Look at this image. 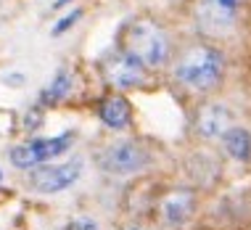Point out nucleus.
<instances>
[{
	"label": "nucleus",
	"instance_id": "nucleus-13",
	"mask_svg": "<svg viewBox=\"0 0 251 230\" xmlns=\"http://www.w3.org/2000/svg\"><path fill=\"white\" fill-rule=\"evenodd\" d=\"M79 16H82V11H72L69 16H64V19H61V22H58L56 26H53V35H56V37H58V35H64V32L69 29V26H72L74 22H77Z\"/></svg>",
	"mask_w": 251,
	"mask_h": 230
},
{
	"label": "nucleus",
	"instance_id": "nucleus-6",
	"mask_svg": "<svg viewBox=\"0 0 251 230\" xmlns=\"http://www.w3.org/2000/svg\"><path fill=\"white\" fill-rule=\"evenodd\" d=\"M98 164L108 175H132L148 164V153L132 140H122V143H111L100 151Z\"/></svg>",
	"mask_w": 251,
	"mask_h": 230
},
{
	"label": "nucleus",
	"instance_id": "nucleus-9",
	"mask_svg": "<svg viewBox=\"0 0 251 230\" xmlns=\"http://www.w3.org/2000/svg\"><path fill=\"white\" fill-rule=\"evenodd\" d=\"M193 206H196V193L193 191H185V188L172 191V193L164 196V201H161V220H164L169 228H180L191 220Z\"/></svg>",
	"mask_w": 251,
	"mask_h": 230
},
{
	"label": "nucleus",
	"instance_id": "nucleus-1",
	"mask_svg": "<svg viewBox=\"0 0 251 230\" xmlns=\"http://www.w3.org/2000/svg\"><path fill=\"white\" fill-rule=\"evenodd\" d=\"M225 61L222 53L209 45H196L188 48L175 64V79L191 93H206L222 79Z\"/></svg>",
	"mask_w": 251,
	"mask_h": 230
},
{
	"label": "nucleus",
	"instance_id": "nucleus-12",
	"mask_svg": "<svg viewBox=\"0 0 251 230\" xmlns=\"http://www.w3.org/2000/svg\"><path fill=\"white\" fill-rule=\"evenodd\" d=\"M72 85H74L72 72L69 69H58L56 77L50 79V85L43 90V103H61L64 98H69Z\"/></svg>",
	"mask_w": 251,
	"mask_h": 230
},
{
	"label": "nucleus",
	"instance_id": "nucleus-10",
	"mask_svg": "<svg viewBox=\"0 0 251 230\" xmlns=\"http://www.w3.org/2000/svg\"><path fill=\"white\" fill-rule=\"evenodd\" d=\"M98 117L106 127H111V130H125V127H130V122H132V109L122 96H111V98H106L103 103H100Z\"/></svg>",
	"mask_w": 251,
	"mask_h": 230
},
{
	"label": "nucleus",
	"instance_id": "nucleus-7",
	"mask_svg": "<svg viewBox=\"0 0 251 230\" xmlns=\"http://www.w3.org/2000/svg\"><path fill=\"white\" fill-rule=\"evenodd\" d=\"M146 77V66L138 58H132L130 53H117L114 58H108L106 64V79L119 90H130L138 87Z\"/></svg>",
	"mask_w": 251,
	"mask_h": 230
},
{
	"label": "nucleus",
	"instance_id": "nucleus-3",
	"mask_svg": "<svg viewBox=\"0 0 251 230\" xmlns=\"http://www.w3.org/2000/svg\"><path fill=\"white\" fill-rule=\"evenodd\" d=\"M243 0H196V26L209 37H227L235 29Z\"/></svg>",
	"mask_w": 251,
	"mask_h": 230
},
{
	"label": "nucleus",
	"instance_id": "nucleus-18",
	"mask_svg": "<svg viewBox=\"0 0 251 230\" xmlns=\"http://www.w3.org/2000/svg\"><path fill=\"white\" fill-rule=\"evenodd\" d=\"M0 180H3V175H0Z\"/></svg>",
	"mask_w": 251,
	"mask_h": 230
},
{
	"label": "nucleus",
	"instance_id": "nucleus-8",
	"mask_svg": "<svg viewBox=\"0 0 251 230\" xmlns=\"http://www.w3.org/2000/svg\"><path fill=\"white\" fill-rule=\"evenodd\" d=\"M196 130L206 140H222V135L230 130V111L220 103H203L196 114Z\"/></svg>",
	"mask_w": 251,
	"mask_h": 230
},
{
	"label": "nucleus",
	"instance_id": "nucleus-4",
	"mask_svg": "<svg viewBox=\"0 0 251 230\" xmlns=\"http://www.w3.org/2000/svg\"><path fill=\"white\" fill-rule=\"evenodd\" d=\"M72 146H74V132H61V135H53V138H37V140L11 148V164L16 170H35L40 164H48L50 159L64 156Z\"/></svg>",
	"mask_w": 251,
	"mask_h": 230
},
{
	"label": "nucleus",
	"instance_id": "nucleus-16",
	"mask_svg": "<svg viewBox=\"0 0 251 230\" xmlns=\"http://www.w3.org/2000/svg\"><path fill=\"white\" fill-rule=\"evenodd\" d=\"M5 82H8V85H22V82H24V74H19V72H11L8 77H5Z\"/></svg>",
	"mask_w": 251,
	"mask_h": 230
},
{
	"label": "nucleus",
	"instance_id": "nucleus-2",
	"mask_svg": "<svg viewBox=\"0 0 251 230\" xmlns=\"http://www.w3.org/2000/svg\"><path fill=\"white\" fill-rule=\"evenodd\" d=\"M125 53L138 58L146 69H159L169 58V37L153 19H135L127 26L125 35Z\"/></svg>",
	"mask_w": 251,
	"mask_h": 230
},
{
	"label": "nucleus",
	"instance_id": "nucleus-15",
	"mask_svg": "<svg viewBox=\"0 0 251 230\" xmlns=\"http://www.w3.org/2000/svg\"><path fill=\"white\" fill-rule=\"evenodd\" d=\"M26 117H29V119H24V127H29V130H35L40 122H43V119H40V111H37V109H35V111H29Z\"/></svg>",
	"mask_w": 251,
	"mask_h": 230
},
{
	"label": "nucleus",
	"instance_id": "nucleus-14",
	"mask_svg": "<svg viewBox=\"0 0 251 230\" xmlns=\"http://www.w3.org/2000/svg\"><path fill=\"white\" fill-rule=\"evenodd\" d=\"M66 230H98V225H96V220H87V217H82V220H72Z\"/></svg>",
	"mask_w": 251,
	"mask_h": 230
},
{
	"label": "nucleus",
	"instance_id": "nucleus-11",
	"mask_svg": "<svg viewBox=\"0 0 251 230\" xmlns=\"http://www.w3.org/2000/svg\"><path fill=\"white\" fill-rule=\"evenodd\" d=\"M222 143H225V151L233 159L238 161H249L251 156V135L241 127H230V130L222 135Z\"/></svg>",
	"mask_w": 251,
	"mask_h": 230
},
{
	"label": "nucleus",
	"instance_id": "nucleus-5",
	"mask_svg": "<svg viewBox=\"0 0 251 230\" xmlns=\"http://www.w3.org/2000/svg\"><path fill=\"white\" fill-rule=\"evenodd\" d=\"M82 175V161L79 159H72V161H64V164H40L35 170H29V188L35 193H61L66 188H72L74 182L79 180Z\"/></svg>",
	"mask_w": 251,
	"mask_h": 230
},
{
	"label": "nucleus",
	"instance_id": "nucleus-17",
	"mask_svg": "<svg viewBox=\"0 0 251 230\" xmlns=\"http://www.w3.org/2000/svg\"><path fill=\"white\" fill-rule=\"evenodd\" d=\"M66 3H69V0H56V8H64Z\"/></svg>",
	"mask_w": 251,
	"mask_h": 230
}]
</instances>
